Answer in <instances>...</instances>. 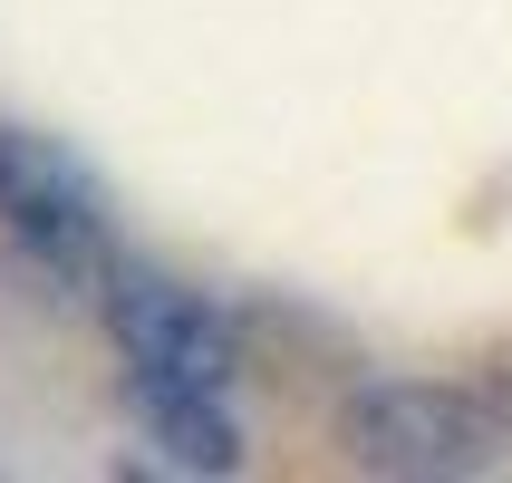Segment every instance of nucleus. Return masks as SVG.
I'll return each mask as SVG.
<instances>
[{"instance_id":"nucleus-1","label":"nucleus","mask_w":512,"mask_h":483,"mask_svg":"<svg viewBox=\"0 0 512 483\" xmlns=\"http://www.w3.org/2000/svg\"><path fill=\"white\" fill-rule=\"evenodd\" d=\"M339 455L358 474H484L512 455V406L435 377H377L339 406Z\"/></svg>"},{"instance_id":"nucleus-2","label":"nucleus","mask_w":512,"mask_h":483,"mask_svg":"<svg viewBox=\"0 0 512 483\" xmlns=\"http://www.w3.org/2000/svg\"><path fill=\"white\" fill-rule=\"evenodd\" d=\"M107 329L126 348L136 377H165V387H232L242 368V339L232 319L184 281H155V271H116L107 281Z\"/></svg>"},{"instance_id":"nucleus-3","label":"nucleus","mask_w":512,"mask_h":483,"mask_svg":"<svg viewBox=\"0 0 512 483\" xmlns=\"http://www.w3.org/2000/svg\"><path fill=\"white\" fill-rule=\"evenodd\" d=\"M0 223L20 232V252H39L49 271H97V242H107L97 232V194L39 136H0Z\"/></svg>"},{"instance_id":"nucleus-4","label":"nucleus","mask_w":512,"mask_h":483,"mask_svg":"<svg viewBox=\"0 0 512 483\" xmlns=\"http://www.w3.org/2000/svg\"><path fill=\"white\" fill-rule=\"evenodd\" d=\"M136 416H145V435L165 445V464H184V474H232V464H242V435H232V416H223V387L136 377Z\"/></svg>"},{"instance_id":"nucleus-5","label":"nucleus","mask_w":512,"mask_h":483,"mask_svg":"<svg viewBox=\"0 0 512 483\" xmlns=\"http://www.w3.org/2000/svg\"><path fill=\"white\" fill-rule=\"evenodd\" d=\"M503 406H512V368H503Z\"/></svg>"}]
</instances>
